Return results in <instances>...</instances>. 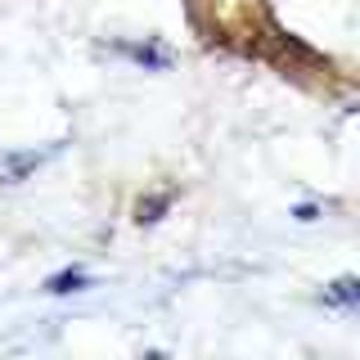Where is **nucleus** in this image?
I'll use <instances>...</instances> for the list:
<instances>
[{
    "label": "nucleus",
    "mask_w": 360,
    "mask_h": 360,
    "mask_svg": "<svg viewBox=\"0 0 360 360\" xmlns=\"http://www.w3.org/2000/svg\"><path fill=\"white\" fill-rule=\"evenodd\" d=\"M82 284H86V275H59L50 288H54V292H68V288H82Z\"/></svg>",
    "instance_id": "nucleus-1"
}]
</instances>
